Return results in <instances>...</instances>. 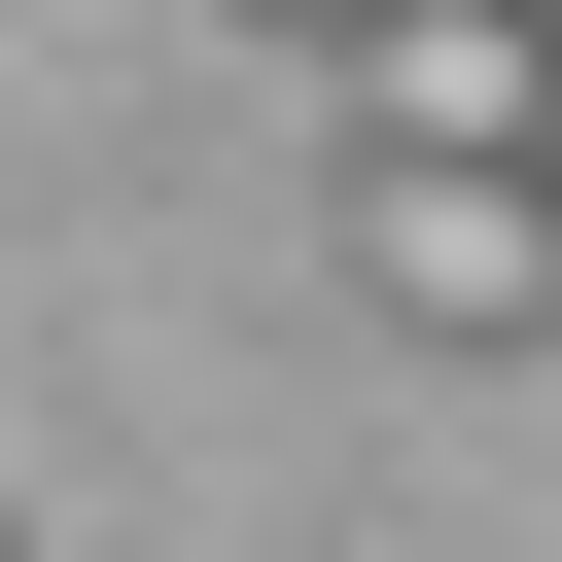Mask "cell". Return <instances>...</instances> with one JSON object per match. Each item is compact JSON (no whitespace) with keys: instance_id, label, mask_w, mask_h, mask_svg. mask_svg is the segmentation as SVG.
Wrapping results in <instances>:
<instances>
[{"instance_id":"6da1fadb","label":"cell","mask_w":562,"mask_h":562,"mask_svg":"<svg viewBox=\"0 0 562 562\" xmlns=\"http://www.w3.org/2000/svg\"><path fill=\"white\" fill-rule=\"evenodd\" d=\"M351 281H386L422 351H527V316H562V140H386Z\"/></svg>"},{"instance_id":"7a4b0ae2","label":"cell","mask_w":562,"mask_h":562,"mask_svg":"<svg viewBox=\"0 0 562 562\" xmlns=\"http://www.w3.org/2000/svg\"><path fill=\"white\" fill-rule=\"evenodd\" d=\"M246 35H351V0H246Z\"/></svg>"},{"instance_id":"3957f363","label":"cell","mask_w":562,"mask_h":562,"mask_svg":"<svg viewBox=\"0 0 562 562\" xmlns=\"http://www.w3.org/2000/svg\"><path fill=\"white\" fill-rule=\"evenodd\" d=\"M527 35H562V0H527Z\"/></svg>"}]
</instances>
